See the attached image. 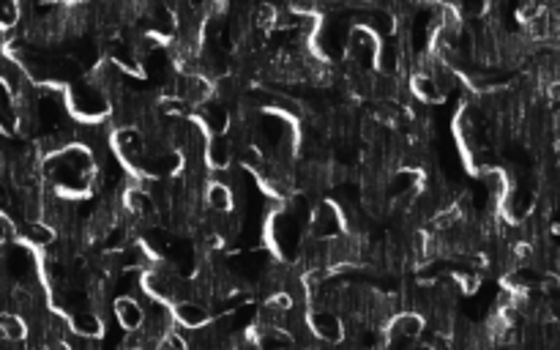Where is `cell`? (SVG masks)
I'll return each instance as SVG.
<instances>
[{"label": "cell", "mask_w": 560, "mask_h": 350, "mask_svg": "<svg viewBox=\"0 0 560 350\" xmlns=\"http://www.w3.org/2000/svg\"><path fill=\"white\" fill-rule=\"evenodd\" d=\"M306 328L314 337V342L323 345H342L345 342V323L339 312L333 309H309L306 312Z\"/></svg>", "instance_id": "cell-1"}, {"label": "cell", "mask_w": 560, "mask_h": 350, "mask_svg": "<svg viewBox=\"0 0 560 350\" xmlns=\"http://www.w3.org/2000/svg\"><path fill=\"white\" fill-rule=\"evenodd\" d=\"M173 323L186 328V331H200V328L213 323V312H211L208 301L180 299L173 304Z\"/></svg>", "instance_id": "cell-2"}, {"label": "cell", "mask_w": 560, "mask_h": 350, "mask_svg": "<svg viewBox=\"0 0 560 350\" xmlns=\"http://www.w3.org/2000/svg\"><path fill=\"white\" fill-rule=\"evenodd\" d=\"M66 320H69V331L74 337H85V339H99L104 334V328H107V320L96 309H91V306H82V309L69 312Z\"/></svg>", "instance_id": "cell-3"}, {"label": "cell", "mask_w": 560, "mask_h": 350, "mask_svg": "<svg viewBox=\"0 0 560 350\" xmlns=\"http://www.w3.org/2000/svg\"><path fill=\"white\" fill-rule=\"evenodd\" d=\"M112 312L118 318V323L124 331L134 334L142 328V320H145V312H142V304L140 299H131V296H118L115 304H112Z\"/></svg>", "instance_id": "cell-4"}, {"label": "cell", "mask_w": 560, "mask_h": 350, "mask_svg": "<svg viewBox=\"0 0 560 350\" xmlns=\"http://www.w3.org/2000/svg\"><path fill=\"white\" fill-rule=\"evenodd\" d=\"M410 93L418 101H424V104H434V101L446 99L443 88H440L429 74H421V72H415L413 79H410Z\"/></svg>", "instance_id": "cell-5"}, {"label": "cell", "mask_w": 560, "mask_h": 350, "mask_svg": "<svg viewBox=\"0 0 560 350\" xmlns=\"http://www.w3.org/2000/svg\"><path fill=\"white\" fill-rule=\"evenodd\" d=\"M0 208H3V200H0Z\"/></svg>", "instance_id": "cell-6"}]
</instances>
